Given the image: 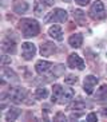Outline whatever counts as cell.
I'll use <instances>...</instances> for the list:
<instances>
[{
	"label": "cell",
	"mask_w": 107,
	"mask_h": 122,
	"mask_svg": "<svg viewBox=\"0 0 107 122\" xmlns=\"http://www.w3.org/2000/svg\"><path fill=\"white\" fill-rule=\"evenodd\" d=\"M19 28L24 38H34L38 36L40 32L39 23L34 19H21L19 22Z\"/></svg>",
	"instance_id": "obj_1"
},
{
	"label": "cell",
	"mask_w": 107,
	"mask_h": 122,
	"mask_svg": "<svg viewBox=\"0 0 107 122\" xmlns=\"http://www.w3.org/2000/svg\"><path fill=\"white\" fill-rule=\"evenodd\" d=\"M55 68L56 67H54L52 63H50V62H47V61H38L35 65V70L39 75H48L51 78L52 76L56 78L59 75L58 72H55Z\"/></svg>",
	"instance_id": "obj_2"
},
{
	"label": "cell",
	"mask_w": 107,
	"mask_h": 122,
	"mask_svg": "<svg viewBox=\"0 0 107 122\" xmlns=\"http://www.w3.org/2000/svg\"><path fill=\"white\" fill-rule=\"evenodd\" d=\"M66 20H67V12L62 8H55L50 14H47L44 18V23H64Z\"/></svg>",
	"instance_id": "obj_3"
},
{
	"label": "cell",
	"mask_w": 107,
	"mask_h": 122,
	"mask_svg": "<svg viewBox=\"0 0 107 122\" xmlns=\"http://www.w3.org/2000/svg\"><path fill=\"white\" fill-rule=\"evenodd\" d=\"M88 14L94 20H102V19H104L106 18V11H104L103 3L100 0H96L95 3H92V5L90 7Z\"/></svg>",
	"instance_id": "obj_4"
},
{
	"label": "cell",
	"mask_w": 107,
	"mask_h": 122,
	"mask_svg": "<svg viewBox=\"0 0 107 122\" xmlns=\"http://www.w3.org/2000/svg\"><path fill=\"white\" fill-rule=\"evenodd\" d=\"M25 95H27V90L23 89V87H12L7 93V97L10 98V101L16 105L21 103L24 101Z\"/></svg>",
	"instance_id": "obj_5"
},
{
	"label": "cell",
	"mask_w": 107,
	"mask_h": 122,
	"mask_svg": "<svg viewBox=\"0 0 107 122\" xmlns=\"http://www.w3.org/2000/svg\"><path fill=\"white\" fill-rule=\"evenodd\" d=\"M36 54V46L34 43H29V42H25V43L21 44V55L25 61H29L34 58V55Z\"/></svg>",
	"instance_id": "obj_6"
},
{
	"label": "cell",
	"mask_w": 107,
	"mask_h": 122,
	"mask_svg": "<svg viewBox=\"0 0 107 122\" xmlns=\"http://www.w3.org/2000/svg\"><path fill=\"white\" fill-rule=\"evenodd\" d=\"M98 85V78L94 75H88L84 78V82H83V89H84V93L86 94H92L95 86Z\"/></svg>",
	"instance_id": "obj_7"
},
{
	"label": "cell",
	"mask_w": 107,
	"mask_h": 122,
	"mask_svg": "<svg viewBox=\"0 0 107 122\" xmlns=\"http://www.w3.org/2000/svg\"><path fill=\"white\" fill-rule=\"evenodd\" d=\"M68 66L71 68H78V70H83L84 68V62L78 54H71L68 56Z\"/></svg>",
	"instance_id": "obj_8"
},
{
	"label": "cell",
	"mask_w": 107,
	"mask_h": 122,
	"mask_svg": "<svg viewBox=\"0 0 107 122\" xmlns=\"http://www.w3.org/2000/svg\"><path fill=\"white\" fill-rule=\"evenodd\" d=\"M1 50L7 54H15L16 52V42L11 38H5L1 43Z\"/></svg>",
	"instance_id": "obj_9"
},
{
	"label": "cell",
	"mask_w": 107,
	"mask_h": 122,
	"mask_svg": "<svg viewBox=\"0 0 107 122\" xmlns=\"http://www.w3.org/2000/svg\"><path fill=\"white\" fill-rule=\"evenodd\" d=\"M55 51H56V46L54 43H51V42H44L40 46V54H42V56H50Z\"/></svg>",
	"instance_id": "obj_10"
},
{
	"label": "cell",
	"mask_w": 107,
	"mask_h": 122,
	"mask_svg": "<svg viewBox=\"0 0 107 122\" xmlns=\"http://www.w3.org/2000/svg\"><path fill=\"white\" fill-rule=\"evenodd\" d=\"M48 35L51 38H54L55 40H59V42L63 40V31H62V27L58 24H55L48 28Z\"/></svg>",
	"instance_id": "obj_11"
},
{
	"label": "cell",
	"mask_w": 107,
	"mask_h": 122,
	"mask_svg": "<svg viewBox=\"0 0 107 122\" xmlns=\"http://www.w3.org/2000/svg\"><path fill=\"white\" fill-rule=\"evenodd\" d=\"M68 43H70L71 47H74V48H79L83 43L82 34H72V35L70 36V39H68Z\"/></svg>",
	"instance_id": "obj_12"
},
{
	"label": "cell",
	"mask_w": 107,
	"mask_h": 122,
	"mask_svg": "<svg viewBox=\"0 0 107 122\" xmlns=\"http://www.w3.org/2000/svg\"><path fill=\"white\" fill-rule=\"evenodd\" d=\"M95 99L98 102H107V86L102 85L95 93Z\"/></svg>",
	"instance_id": "obj_13"
},
{
	"label": "cell",
	"mask_w": 107,
	"mask_h": 122,
	"mask_svg": "<svg viewBox=\"0 0 107 122\" xmlns=\"http://www.w3.org/2000/svg\"><path fill=\"white\" fill-rule=\"evenodd\" d=\"M72 98H74V90H72V89H64L60 99H59V103L66 105V103H68Z\"/></svg>",
	"instance_id": "obj_14"
},
{
	"label": "cell",
	"mask_w": 107,
	"mask_h": 122,
	"mask_svg": "<svg viewBox=\"0 0 107 122\" xmlns=\"http://www.w3.org/2000/svg\"><path fill=\"white\" fill-rule=\"evenodd\" d=\"M63 87L60 86V85H55L52 89V102H59V99H60L62 94H63Z\"/></svg>",
	"instance_id": "obj_15"
},
{
	"label": "cell",
	"mask_w": 107,
	"mask_h": 122,
	"mask_svg": "<svg viewBox=\"0 0 107 122\" xmlns=\"http://www.w3.org/2000/svg\"><path fill=\"white\" fill-rule=\"evenodd\" d=\"M74 19L79 25L86 24V14L83 11H80V10H76V11L74 12Z\"/></svg>",
	"instance_id": "obj_16"
},
{
	"label": "cell",
	"mask_w": 107,
	"mask_h": 122,
	"mask_svg": "<svg viewBox=\"0 0 107 122\" xmlns=\"http://www.w3.org/2000/svg\"><path fill=\"white\" fill-rule=\"evenodd\" d=\"M21 110L18 107H14V109H10L7 113V115H5V119L7 121H15V119H18V117L20 115Z\"/></svg>",
	"instance_id": "obj_17"
},
{
	"label": "cell",
	"mask_w": 107,
	"mask_h": 122,
	"mask_svg": "<svg viewBox=\"0 0 107 122\" xmlns=\"http://www.w3.org/2000/svg\"><path fill=\"white\" fill-rule=\"evenodd\" d=\"M27 10H28V4L25 3V1H18L14 5V11L16 14H24Z\"/></svg>",
	"instance_id": "obj_18"
},
{
	"label": "cell",
	"mask_w": 107,
	"mask_h": 122,
	"mask_svg": "<svg viewBox=\"0 0 107 122\" xmlns=\"http://www.w3.org/2000/svg\"><path fill=\"white\" fill-rule=\"evenodd\" d=\"M1 76L3 78H8V79H18V76H16V74H15L12 70H10V68L7 67H3V70H1Z\"/></svg>",
	"instance_id": "obj_19"
},
{
	"label": "cell",
	"mask_w": 107,
	"mask_h": 122,
	"mask_svg": "<svg viewBox=\"0 0 107 122\" xmlns=\"http://www.w3.org/2000/svg\"><path fill=\"white\" fill-rule=\"evenodd\" d=\"M47 95H48V90L47 89H44V87L36 89V91H35V98L36 99H44V98H47Z\"/></svg>",
	"instance_id": "obj_20"
},
{
	"label": "cell",
	"mask_w": 107,
	"mask_h": 122,
	"mask_svg": "<svg viewBox=\"0 0 107 122\" xmlns=\"http://www.w3.org/2000/svg\"><path fill=\"white\" fill-rule=\"evenodd\" d=\"M64 82L67 83V85H74V83L78 82V76H75V75H68L67 78L64 79Z\"/></svg>",
	"instance_id": "obj_21"
},
{
	"label": "cell",
	"mask_w": 107,
	"mask_h": 122,
	"mask_svg": "<svg viewBox=\"0 0 107 122\" xmlns=\"http://www.w3.org/2000/svg\"><path fill=\"white\" fill-rule=\"evenodd\" d=\"M86 119L88 122H94V121H98V118H96V114L95 113H90L87 117H86Z\"/></svg>",
	"instance_id": "obj_22"
},
{
	"label": "cell",
	"mask_w": 107,
	"mask_h": 122,
	"mask_svg": "<svg viewBox=\"0 0 107 122\" xmlns=\"http://www.w3.org/2000/svg\"><path fill=\"white\" fill-rule=\"evenodd\" d=\"M54 121H66V115L63 113H58L55 117H54Z\"/></svg>",
	"instance_id": "obj_23"
},
{
	"label": "cell",
	"mask_w": 107,
	"mask_h": 122,
	"mask_svg": "<svg viewBox=\"0 0 107 122\" xmlns=\"http://www.w3.org/2000/svg\"><path fill=\"white\" fill-rule=\"evenodd\" d=\"M35 14H36V16H42V15H43V7L40 5V4H36Z\"/></svg>",
	"instance_id": "obj_24"
},
{
	"label": "cell",
	"mask_w": 107,
	"mask_h": 122,
	"mask_svg": "<svg viewBox=\"0 0 107 122\" xmlns=\"http://www.w3.org/2000/svg\"><path fill=\"white\" fill-rule=\"evenodd\" d=\"M84 107V103L83 102H76V103H74L71 106V109H75V110H78V109H83Z\"/></svg>",
	"instance_id": "obj_25"
},
{
	"label": "cell",
	"mask_w": 107,
	"mask_h": 122,
	"mask_svg": "<svg viewBox=\"0 0 107 122\" xmlns=\"http://www.w3.org/2000/svg\"><path fill=\"white\" fill-rule=\"evenodd\" d=\"M75 3L79 4V5H87L90 3V0H75Z\"/></svg>",
	"instance_id": "obj_26"
},
{
	"label": "cell",
	"mask_w": 107,
	"mask_h": 122,
	"mask_svg": "<svg viewBox=\"0 0 107 122\" xmlns=\"http://www.w3.org/2000/svg\"><path fill=\"white\" fill-rule=\"evenodd\" d=\"M79 117H82V114H71L70 115V119H78Z\"/></svg>",
	"instance_id": "obj_27"
},
{
	"label": "cell",
	"mask_w": 107,
	"mask_h": 122,
	"mask_svg": "<svg viewBox=\"0 0 107 122\" xmlns=\"http://www.w3.org/2000/svg\"><path fill=\"white\" fill-rule=\"evenodd\" d=\"M43 3L46 4V5H51V4L54 3V1H55V0H42Z\"/></svg>",
	"instance_id": "obj_28"
},
{
	"label": "cell",
	"mask_w": 107,
	"mask_h": 122,
	"mask_svg": "<svg viewBox=\"0 0 107 122\" xmlns=\"http://www.w3.org/2000/svg\"><path fill=\"white\" fill-rule=\"evenodd\" d=\"M8 62H11V59H10V58H7V56H4L1 63H3V65H5V63H8Z\"/></svg>",
	"instance_id": "obj_29"
},
{
	"label": "cell",
	"mask_w": 107,
	"mask_h": 122,
	"mask_svg": "<svg viewBox=\"0 0 107 122\" xmlns=\"http://www.w3.org/2000/svg\"><path fill=\"white\" fill-rule=\"evenodd\" d=\"M102 115H104V117H107V107H104V109H102Z\"/></svg>",
	"instance_id": "obj_30"
},
{
	"label": "cell",
	"mask_w": 107,
	"mask_h": 122,
	"mask_svg": "<svg viewBox=\"0 0 107 122\" xmlns=\"http://www.w3.org/2000/svg\"><path fill=\"white\" fill-rule=\"evenodd\" d=\"M64 1H66V3H68V1H71V0H64Z\"/></svg>",
	"instance_id": "obj_31"
}]
</instances>
